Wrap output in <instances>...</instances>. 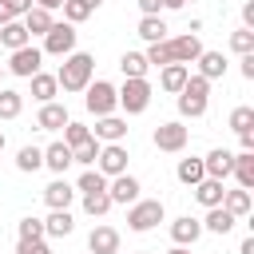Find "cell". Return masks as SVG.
<instances>
[{"instance_id":"obj_1","label":"cell","mask_w":254,"mask_h":254,"mask_svg":"<svg viewBox=\"0 0 254 254\" xmlns=\"http://www.w3.org/2000/svg\"><path fill=\"white\" fill-rule=\"evenodd\" d=\"M91 71H95V60L87 52H71V56H64V67L56 71V83L75 95V91H83L91 83Z\"/></svg>"},{"instance_id":"obj_2","label":"cell","mask_w":254,"mask_h":254,"mask_svg":"<svg viewBox=\"0 0 254 254\" xmlns=\"http://www.w3.org/2000/svg\"><path fill=\"white\" fill-rule=\"evenodd\" d=\"M206 95H210V83L202 75H187L183 91H179V115L187 119H202L206 115Z\"/></svg>"},{"instance_id":"obj_3","label":"cell","mask_w":254,"mask_h":254,"mask_svg":"<svg viewBox=\"0 0 254 254\" xmlns=\"http://www.w3.org/2000/svg\"><path fill=\"white\" fill-rule=\"evenodd\" d=\"M115 99L127 115H143L151 107V83L147 79H123V87H115Z\"/></svg>"},{"instance_id":"obj_4","label":"cell","mask_w":254,"mask_h":254,"mask_svg":"<svg viewBox=\"0 0 254 254\" xmlns=\"http://www.w3.org/2000/svg\"><path fill=\"white\" fill-rule=\"evenodd\" d=\"M163 218H167V210H163V202H159V198H139V202H131V210H127V226H131L135 234L155 230Z\"/></svg>"},{"instance_id":"obj_5","label":"cell","mask_w":254,"mask_h":254,"mask_svg":"<svg viewBox=\"0 0 254 254\" xmlns=\"http://www.w3.org/2000/svg\"><path fill=\"white\" fill-rule=\"evenodd\" d=\"M83 91H87V95H83V103H87V111H91L95 119H103V115H115L119 99H115V87H111L107 79H95V83H87Z\"/></svg>"},{"instance_id":"obj_6","label":"cell","mask_w":254,"mask_h":254,"mask_svg":"<svg viewBox=\"0 0 254 254\" xmlns=\"http://www.w3.org/2000/svg\"><path fill=\"white\" fill-rule=\"evenodd\" d=\"M95 171H99L103 179L127 175V147H123V143H103L99 155H95Z\"/></svg>"},{"instance_id":"obj_7","label":"cell","mask_w":254,"mask_h":254,"mask_svg":"<svg viewBox=\"0 0 254 254\" xmlns=\"http://www.w3.org/2000/svg\"><path fill=\"white\" fill-rule=\"evenodd\" d=\"M40 52H44V56H60V60L71 56V52H75V28H71V24H52Z\"/></svg>"},{"instance_id":"obj_8","label":"cell","mask_w":254,"mask_h":254,"mask_svg":"<svg viewBox=\"0 0 254 254\" xmlns=\"http://www.w3.org/2000/svg\"><path fill=\"white\" fill-rule=\"evenodd\" d=\"M167 56H171V64H183V67H190L198 56H202V40L198 36H175V40H167Z\"/></svg>"},{"instance_id":"obj_9","label":"cell","mask_w":254,"mask_h":254,"mask_svg":"<svg viewBox=\"0 0 254 254\" xmlns=\"http://www.w3.org/2000/svg\"><path fill=\"white\" fill-rule=\"evenodd\" d=\"M155 147H159V151H167V155H179V151L187 147V127H183L179 119L159 123V127H155Z\"/></svg>"},{"instance_id":"obj_10","label":"cell","mask_w":254,"mask_h":254,"mask_svg":"<svg viewBox=\"0 0 254 254\" xmlns=\"http://www.w3.org/2000/svg\"><path fill=\"white\" fill-rule=\"evenodd\" d=\"M40 64H44V52H40L36 44H28V48H16V52H12V60H8L12 75H24V79H32V75L40 71Z\"/></svg>"},{"instance_id":"obj_11","label":"cell","mask_w":254,"mask_h":254,"mask_svg":"<svg viewBox=\"0 0 254 254\" xmlns=\"http://www.w3.org/2000/svg\"><path fill=\"white\" fill-rule=\"evenodd\" d=\"M139 179L135 175H115L111 183H107V198H111V206L115 202H123V206H131V202H139Z\"/></svg>"},{"instance_id":"obj_12","label":"cell","mask_w":254,"mask_h":254,"mask_svg":"<svg viewBox=\"0 0 254 254\" xmlns=\"http://www.w3.org/2000/svg\"><path fill=\"white\" fill-rule=\"evenodd\" d=\"M202 171H206V179H226L230 171H234V151H226V147H214L206 159H202Z\"/></svg>"},{"instance_id":"obj_13","label":"cell","mask_w":254,"mask_h":254,"mask_svg":"<svg viewBox=\"0 0 254 254\" xmlns=\"http://www.w3.org/2000/svg\"><path fill=\"white\" fill-rule=\"evenodd\" d=\"M87 250L91 254H119V230L115 226H95L87 234Z\"/></svg>"},{"instance_id":"obj_14","label":"cell","mask_w":254,"mask_h":254,"mask_svg":"<svg viewBox=\"0 0 254 254\" xmlns=\"http://www.w3.org/2000/svg\"><path fill=\"white\" fill-rule=\"evenodd\" d=\"M71 119H67V107L64 103H40V115H36V127H44V131H60V127H67Z\"/></svg>"},{"instance_id":"obj_15","label":"cell","mask_w":254,"mask_h":254,"mask_svg":"<svg viewBox=\"0 0 254 254\" xmlns=\"http://www.w3.org/2000/svg\"><path fill=\"white\" fill-rule=\"evenodd\" d=\"M71 198H75V187H71L67 179H56V183H48V187H44V202H48L52 210H67V206H71Z\"/></svg>"},{"instance_id":"obj_16","label":"cell","mask_w":254,"mask_h":254,"mask_svg":"<svg viewBox=\"0 0 254 254\" xmlns=\"http://www.w3.org/2000/svg\"><path fill=\"white\" fill-rule=\"evenodd\" d=\"M198 234H202V222L190 218V214H183V218L171 222V238H175V246H194Z\"/></svg>"},{"instance_id":"obj_17","label":"cell","mask_w":254,"mask_h":254,"mask_svg":"<svg viewBox=\"0 0 254 254\" xmlns=\"http://www.w3.org/2000/svg\"><path fill=\"white\" fill-rule=\"evenodd\" d=\"M123 135H127V119H119V115H103V119H95V135H91V139L123 143Z\"/></svg>"},{"instance_id":"obj_18","label":"cell","mask_w":254,"mask_h":254,"mask_svg":"<svg viewBox=\"0 0 254 254\" xmlns=\"http://www.w3.org/2000/svg\"><path fill=\"white\" fill-rule=\"evenodd\" d=\"M194 64H198V75H202L206 83L226 75V56H222V52H206V48H202V56H198Z\"/></svg>"},{"instance_id":"obj_19","label":"cell","mask_w":254,"mask_h":254,"mask_svg":"<svg viewBox=\"0 0 254 254\" xmlns=\"http://www.w3.org/2000/svg\"><path fill=\"white\" fill-rule=\"evenodd\" d=\"M44 167L56 171V175L64 179V171L71 167V147H67V143H52V147H44Z\"/></svg>"},{"instance_id":"obj_20","label":"cell","mask_w":254,"mask_h":254,"mask_svg":"<svg viewBox=\"0 0 254 254\" xmlns=\"http://www.w3.org/2000/svg\"><path fill=\"white\" fill-rule=\"evenodd\" d=\"M71 230H75L71 210H52V214L44 218V234H48V238H67Z\"/></svg>"},{"instance_id":"obj_21","label":"cell","mask_w":254,"mask_h":254,"mask_svg":"<svg viewBox=\"0 0 254 254\" xmlns=\"http://www.w3.org/2000/svg\"><path fill=\"white\" fill-rule=\"evenodd\" d=\"M234 179H238V187L242 190H254V151H238L234 155V171H230Z\"/></svg>"},{"instance_id":"obj_22","label":"cell","mask_w":254,"mask_h":254,"mask_svg":"<svg viewBox=\"0 0 254 254\" xmlns=\"http://www.w3.org/2000/svg\"><path fill=\"white\" fill-rule=\"evenodd\" d=\"M190 190H194V198H198L206 210H210V206H222V194H226V187H222L218 179H202V183L190 187Z\"/></svg>"},{"instance_id":"obj_23","label":"cell","mask_w":254,"mask_h":254,"mask_svg":"<svg viewBox=\"0 0 254 254\" xmlns=\"http://www.w3.org/2000/svg\"><path fill=\"white\" fill-rule=\"evenodd\" d=\"M234 222H238V218H234L230 210L210 206V210H206V218H202V230H210V234H230V230H234Z\"/></svg>"},{"instance_id":"obj_24","label":"cell","mask_w":254,"mask_h":254,"mask_svg":"<svg viewBox=\"0 0 254 254\" xmlns=\"http://www.w3.org/2000/svg\"><path fill=\"white\" fill-rule=\"evenodd\" d=\"M187 75H190V67H183V64H167V67L159 71V83H163V91L179 95V91H183V83H187Z\"/></svg>"},{"instance_id":"obj_25","label":"cell","mask_w":254,"mask_h":254,"mask_svg":"<svg viewBox=\"0 0 254 254\" xmlns=\"http://www.w3.org/2000/svg\"><path fill=\"white\" fill-rule=\"evenodd\" d=\"M250 206H254V198H250V190H242V187L222 194V210H230L234 218H246V214H250Z\"/></svg>"},{"instance_id":"obj_26","label":"cell","mask_w":254,"mask_h":254,"mask_svg":"<svg viewBox=\"0 0 254 254\" xmlns=\"http://www.w3.org/2000/svg\"><path fill=\"white\" fill-rule=\"evenodd\" d=\"M20 24H24V32H28V36H48V28H52L56 20H52V12L32 8V12H24V20H20Z\"/></svg>"},{"instance_id":"obj_27","label":"cell","mask_w":254,"mask_h":254,"mask_svg":"<svg viewBox=\"0 0 254 254\" xmlns=\"http://www.w3.org/2000/svg\"><path fill=\"white\" fill-rule=\"evenodd\" d=\"M56 91H60L56 75H48V71H36V75H32V99H40V103H52V99H56Z\"/></svg>"},{"instance_id":"obj_28","label":"cell","mask_w":254,"mask_h":254,"mask_svg":"<svg viewBox=\"0 0 254 254\" xmlns=\"http://www.w3.org/2000/svg\"><path fill=\"white\" fill-rule=\"evenodd\" d=\"M175 175H179V183H183V187H198V183L206 179V171H202V159H179Z\"/></svg>"},{"instance_id":"obj_29","label":"cell","mask_w":254,"mask_h":254,"mask_svg":"<svg viewBox=\"0 0 254 254\" xmlns=\"http://www.w3.org/2000/svg\"><path fill=\"white\" fill-rule=\"evenodd\" d=\"M0 44H4L8 52H16V48H28V44H32V36L24 32V24H20V20H12V24H4V28H0Z\"/></svg>"},{"instance_id":"obj_30","label":"cell","mask_w":254,"mask_h":254,"mask_svg":"<svg viewBox=\"0 0 254 254\" xmlns=\"http://www.w3.org/2000/svg\"><path fill=\"white\" fill-rule=\"evenodd\" d=\"M139 36H143L147 44H163V40H171V36H167V24H163L159 16H143V20H139Z\"/></svg>"},{"instance_id":"obj_31","label":"cell","mask_w":254,"mask_h":254,"mask_svg":"<svg viewBox=\"0 0 254 254\" xmlns=\"http://www.w3.org/2000/svg\"><path fill=\"white\" fill-rule=\"evenodd\" d=\"M16 167H20L24 175L40 171V167H44V147H32V143H28V147H20V151H16Z\"/></svg>"},{"instance_id":"obj_32","label":"cell","mask_w":254,"mask_h":254,"mask_svg":"<svg viewBox=\"0 0 254 254\" xmlns=\"http://www.w3.org/2000/svg\"><path fill=\"white\" fill-rule=\"evenodd\" d=\"M119 67H123L127 79H147V60H143V52H123Z\"/></svg>"},{"instance_id":"obj_33","label":"cell","mask_w":254,"mask_h":254,"mask_svg":"<svg viewBox=\"0 0 254 254\" xmlns=\"http://www.w3.org/2000/svg\"><path fill=\"white\" fill-rule=\"evenodd\" d=\"M60 8H64V24H71V28L91 16V4H87V0H64Z\"/></svg>"},{"instance_id":"obj_34","label":"cell","mask_w":254,"mask_h":254,"mask_svg":"<svg viewBox=\"0 0 254 254\" xmlns=\"http://www.w3.org/2000/svg\"><path fill=\"white\" fill-rule=\"evenodd\" d=\"M20 111H24V95L12 91V87H4L0 91V119H16Z\"/></svg>"},{"instance_id":"obj_35","label":"cell","mask_w":254,"mask_h":254,"mask_svg":"<svg viewBox=\"0 0 254 254\" xmlns=\"http://www.w3.org/2000/svg\"><path fill=\"white\" fill-rule=\"evenodd\" d=\"M75 190H79V194H95V190H107V179H103L99 171H83V175H79V183H75Z\"/></svg>"},{"instance_id":"obj_36","label":"cell","mask_w":254,"mask_h":254,"mask_svg":"<svg viewBox=\"0 0 254 254\" xmlns=\"http://www.w3.org/2000/svg\"><path fill=\"white\" fill-rule=\"evenodd\" d=\"M83 210H87L91 218H99V214H107V210H111V198H107V190H95V194H83Z\"/></svg>"},{"instance_id":"obj_37","label":"cell","mask_w":254,"mask_h":254,"mask_svg":"<svg viewBox=\"0 0 254 254\" xmlns=\"http://www.w3.org/2000/svg\"><path fill=\"white\" fill-rule=\"evenodd\" d=\"M95 155H99V139H87V143L71 147V163H83V167H91V163H95Z\"/></svg>"},{"instance_id":"obj_38","label":"cell","mask_w":254,"mask_h":254,"mask_svg":"<svg viewBox=\"0 0 254 254\" xmlns=\"http://www.w3.org/2000/svg\"><path fill=\"white\" fill-rule=\"evenodd\" d=\"M230 131H254V107H234L230 111Z\"/></svg>"},{"instance_id":"obj_39","label":"cell","mask_w":254,"mask_h":254,"mask_svg":"<svg viewBox=\"0 0 254 254\" xmlns=\"http://www.w3.org/2000/svg\"><path fill=\"white\" fill-rule=\"evenodd\" d=\"M230 48H234L238 56H250V52H254V32H250V28H238V32L230 36Z\"/></svg>"},{"instance_id":"obj_40","label":"cell","mask_w":254,"mask_h":254,"mask_svg":"<svg viewBox=\"0 0 254 254\" xmlns=\"http://www.w3.org/2000/svg\"><path fill=\"white\" fill-rule=\"evenodd\" d=\"M91 139V127H83V123H67L64 127V143L67 147H79V143H87Z\"/></svg>"},{"instance_id":"obj_41","label":"cell","mask_w":254,"mask_h":254,"mask_svg":"<svg viewBox=\"0 0 254 254\" xmlns=\"http://www.w3.org/2000/svg\"><path fill=\"white\" fill-rule=\"evenodd\" d=\"M20 238H24V242H40V238H44V222L32 218V214L20 218Z\"/></svg>"},{"instance_id":"obj_42","label":"cell","mask_w":254,"mask_h":254,"mask_svg":"<svg viewBox=\"0 0 254 254\" xmlns=\"http://www.w3.org/2000/svg\"><path fill=\"white\" fill-rule=\"evenodd\" d=\"M16 254H52V246H48L44 238H40V242H24V238H20V242H16Z\"/></svg>"},{"instance_id":"obj_43","label":"cell","mask_w":254,"mask_h":254,"mask_svg":"<svg viewBox=\"0 0 254 254\" xmlns=\"http://www.w3.org/2000/svg\"><path fill=\"white\" fill-rule=\"evenodd\" d=\"M4 4H8V12H12V16H24V12H32V8H36V0H4Z\"/></svg>"},{"instance_id":"obj_44","label":"cell","mask_w":254,"mask_h":254,"mask_svg":"<svg viewBox=\"0 0 254 254\" xmlns=\"http://www.w3.org/2000/svg\"><path fill=\"white\" fill-rule=\"evenodd\" d=\"M242 28H250V32H254V0H246V4H242Z\"/></svg>"},{"instance_id":"obj_45","label":"cell","mask_w":254,"mask_h":254,"mask_svg":"<svg viewBox=\"0 0 254 254\" xmlns=\"http://www.w3.org/2000/svg\"><path fill=\"white\" fill-rule=\"evenodd\" d=\"M143 8V16H159V0H135Z\"/></svg>"},{"instance_id":"obj_46","label":"cell","mask_w":254,"mask_h":254,"mask_svg":"<svg viewBox=\"0 0 254 254\" xmlns=\"http://www.w3.org/2000/svg\"><path fill=\"white\" fill-rule=\"evenodd\" d=\"M242 75H246V79H254V52H250V56H242Z\"/></svg>"},{"instance_id":"obj_47","label":"cell","mask_w":254,"mask_h":254,"mask_svg":"<svg viewBox=\"0 0 254 254\" xmlns=\"http://www.w3.org/2000/svg\"><path fill=\"white\" fill-rule=\"evenodd\" d=\"M238 143H242V151H254V131H238Z\"/></svg>"},{"instance_id":"obj_48","label":"cell","mask_w":254,"mask_h":254,"mask_svg":"<svg viewBox=\"0 0 254 254\" xmlns=\"http://www.w3.org/2000/svg\"><path fill=\"white\" fill-rule=\"evenodd\" d=\"M238 254H254V234H246V238H242V246H238Z\"/></svg>"},{"instance_id":"obj_49","label":"cell","mask_w":254,"mask_h":254,"mask_svg":"<svg viewBox=\"0 0 254 254\" xmlns=\"http://www.w3.org/2000/svg\"><path fill=\"white\" fill-rule=\"evenodd\" d=\"M187 0H159V8H167V12H179Z\"/></svg>"},{"instance_id":"obj_50","label":"cell","mask_w":254,"mask_h":254,"mask_svg":"<svg viewBox=\"0 0 254 254\" xmlns=\"http://www.w3.org/2000/svg\"><path fill=\"white\" fill-rule=\"evenodd\" d=\"M12 20H16V16H12V12H8V4L0 0V28H4V24H12Z\"/></svg>"},{"instance_id":"obj_51","label":"cell","mask_w":254,"mask_h":254,"mask_svg":"<svg viewBox=\"0 0 254 254\" xmlns=\"http://www.w3.org/2000/svg\"><path fill=\"white\" fill-rule=\"evenodd\" d=\"M64 0H36V8H44V12H56Z\"/></svg>"},{"instance_id":"obj_52","label":"cell","mask_w":254,"mask_h":254,"mask_svg":"<svg viewBox=\"0 0 254 254\" xmlns=\"http://www.w3.org/2000/svg\"><path fill=\"white\" fill-rule=\"evenodd\" d=\"M167 254H190V250H187V246H171Z\"/></svg>"},{"instance_id":"obj_53","label":"cell","mask_w":254,"mask_h":254,"mask_svg":"<svg viewBox=\"0 0 254 254\" xmlns=\"http://www.w3.org/2000/svg\"><path fill=\"white\" fill-rule=\"evenodd\" d=\"M87 4H91V12H95V8H99V4H103V0H87Z\"/></svg>"},{"instance_id":"obj_54","label":"cell","mask_w":254,"mask_h":254,"mask_svg":"<svg viewBox=\"0 0 254 254\" xmlns=\"http://www.w3.org/2000/svg\"><path fill=\"white\" fill-rule=\"evenodd\" d=\"M0 151H4V131H0Z\"/></svg>"},{"instance_id":"obj_55","label":"cell","mask_w":254,"mask_h":254,"mask_svg":"<svg viewBox=\"0 0 254 254\" xmlns=\"http://www.w3.org/2000/svg\"><path fill=\"white\" fill-rule=\"evenodd\" d=\"M143 254H151V250H143Z\"/></svg>"}]
</instances>
